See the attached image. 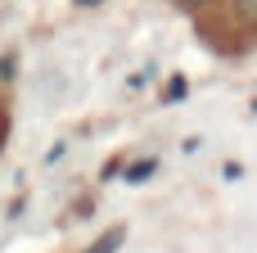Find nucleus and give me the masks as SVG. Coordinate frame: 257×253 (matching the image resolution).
<instances>
[{
  "label": "nucleus",
  "instance_id": "1",
  "mask_svg": "<svg viewBox=\"0 0 257 253\" xmlns=\"http://www.w3.org/2000/svg\"><path fill=\"white\" fill-rule=\"evenodd\" d=\"M190 9L194 32L221 54H248L257 45V0H176Z\"/></svg>",
  "mask_w": 257,
  "mask_h": 253
}]
</instances>
